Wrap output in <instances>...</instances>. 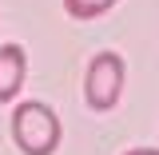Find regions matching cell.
I'll return each mask as SVG.
<instances>
[{
  "mask_svg": "<svg viewBox=\"0 0 159 155\" xmlns=\"http://www.w3.org/2000/svg\"><path fill=\"white\" fill-rule=\"evenodd\" d=\"M123 80H127V64L119 52H96L88 72H84V99L92 112H111L123 96Z\"/></svg>",
  "mask_w": 159,
  "mask_h": 155,
  "instance_id": "cell-2",
  "label": "cell"
},
{
  "mask_svg": "<svg viewBox=\"0 0 159 155\" xmlns=\"http://www.w3.org/2000/svg\"><path fill=\"white\" fill-rule=\"evenodd\" d=\"M123 155H159L155 147H131V151H123Z\"/></svg>",
  "mask_w": 159,
  "mask_h": 155,
  "instance_id": "cell-5",
  "label": "cell"
},
{
  "mask_svg": "<svg viewBox=\"0 0 159 155\" xmlns=\"http://www.w3.org/2000/svg\"><path fill=\"white\" fill-rule=\"evenodd\" d=\"M116 4H119V0H64V12H68L72 20L84 24V20L103 16V12H107V8H116Z\"/></svg>",
  "mask_w": 159,
  "mask_h": 155,
  "instance_id": "cell-4",
  "label": "cell"
},
{
  "mask_svg": "<svg viewBox=\"0 0 159 155\" xmlns=\"http://www.w3.org/2000/svg\"><path fill=\"white\" fill-rule=\"evenodd\" d=\"M24 76H28V52L20 44H4L0 48V103L16 99Z\"/></svg>",
  "mask_w": 159,
  "mask_h": 155,
  "instance_id": "cell-3",
  "label": "cell"
},
{
  "mask_svg": "<svg viewBox=\"0 0 159 155\" xmlns=\"http://www.w3.org/2000/svg\"><path fill=\"white\" fill-rule=\"evenodd\" d=\"M60 116L40 103V99H24L12 112V139L24 155H52L60 147Z\"/></svg>",
  "mask_w": 159,
  "mask_h": 155,
  "instance_id": "cell-1",
  "label": "cell"
}]
</instances>
